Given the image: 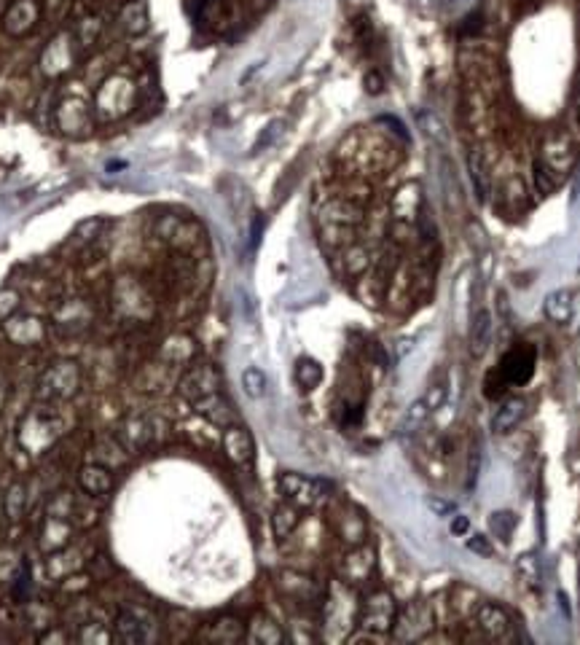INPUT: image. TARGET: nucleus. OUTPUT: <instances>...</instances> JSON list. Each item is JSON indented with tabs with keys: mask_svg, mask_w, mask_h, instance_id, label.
Listing matches in <instances>:
<instances>
[{
	"mask_svg": "<svg viewBox=\"0 0 580 645\" xmlns=\"http://www.w3.org/2000/svg\"><path fill=\"white\" fill-rule=\"evenodd\" d=\"M537 161L559 180L564 183L569 177V172L575 169V161H577V151H575V143L567 132H548L543 138V146H540V156Z\"/></svg>",
	"mask_w": 580,
	"mask_h": 645,
	"instance_id": "obj_1",
	"label": "nucleus"
},
{
	"mask_svg": "<svg viewBox=\"0 0 580 645\" xmlns=\"http://www.w3.org/2000/svg\"><path fill=\"white\" fill-rule=\"evenodd\" d=\"M396 616H398V605L390 592H373L360 605V626L365 632H376V634L390 632L396 626Z\"/></svg>",
	"mask_w": 580,
	"mask_h": 645,
	"instance_id": "obj_2",
	"label": "nucleus"
},
{
	"mask_svg": "<svg viewBox=\"0 0 580 645\" xmlns=\"http://www.w3.org/2000/svg\"><path fill=\"white\" fill-rule=\"evenodd\" d=\"M277 487H279L282 498L294 506H315V503L325 500V492H328L325 482L304 476V474H290V471L279 474Z\"/></svg>",
	"mask_w": 580,
	"mask_h": 645,
	"instance_id": "obj_3",
	"label": "nucleus"
},
{
	"mask_svg": "<svg viewBox=\"0 0 580 645\" xmlns=\"http://www.w3.org/2000/svg\"><path fill=\"white\" fill-rule=\"evenodd\" d=\"M430 629H433V610L417 600V602H409L404 610H398L393 634L398 640H425Z\"/></svg>",
	"mask_w": 580,
	"mask_h": 645,
	"instance_id": "obj_4",
	"label": "nucleus"
},
{
	"mask_svg": "<svg viewBox=\"0 0 580 645\" xmlns=\"http://www.w3.org/2000/svg\"><path fill=\"white\" fill-rule=\"evenodd\" d=\"M475 624L483 640H513V624L508 613L495 602H481L475 608Z\"/></svg>",
	"mask_w": 580,
	"mask_h": 645,
	"instance_id": "obj_5",
	"label": "nucleus"
},
{
	"mask_svg": "<svg viewBox=\"0 0 580 645\" xmlns=\"http://www.w3.org/2000/svg\"><path fill=\"white\" fill-rule=\"evenodd\" d=\"M535 372V350L532 347H516L503 358L500 366V388L506 385H524Z\"/></svg>",
	"mask_w": 580,
	"mask_h": 645,
	"instance_id": "obj_6",
	"label": "nucleus"
},
{
	"mask_svg": "<svg viewBox=\"0 0 580 645\" xmlns=\"http://www.w3.org/2000/svg\"><path fill=\"white\" fill-rule=\"evenodd\" d=\"M180 393L191 404H197V401L218 393V374H216V368L213 366H193L191 372L183 377V382H180Z\"/></svg>",
	"mask_w": 580,
	"mask_h": 645,
	"instance_id": "obj_7",
	"label": "nucleus"
},
{
	"mask_svg": "<svg viewBox=\"0 0 580 645\" xmlns=\"http://www.w3.org/2000/svg\"><path fill=\"white\" fill-rule=\"evenodd\" d=\"M116 637L124 642H148L156 637V624L137 610H124L116 618Z\"/></svg>",
	"mask_w": 580,
	"mask_h": 645,
	"instance_id": "obj_8",
	"label": "nucleus"
},
{
	"mask_svg": "<svg viewBox=\"0 0 580 645\" xmlns=\"http://www.w3.org/2000/svg\"><path fill=\"white\" fill-rule=\"evenodd\" d=\"M373 570H376V555L368 546L349 551L339 568V573L347 584H363V581H368V576H373Z\"/></svg>",
	"mask_w": 580,
	"mask_h": 645,
	"instance_id": "obj_9",
	"label": "nucleus"
},
{
	"mask_svg": "<svg viewBox=\"0 0 580 645\" xmlns=\"http://www.w3.org/2000/svg\"><path fill=\"white\" fill-rule=\"evenodd\" d=\"M223 452L234 466H250L253 457H255V446H253L250 433L239 425H229L223 430Z\"/></svg>",
	"mask_w": 580,
	"mask_h": 645,
	"instance_id": "obj_10",
	"label": "nucleus"
},
{
	"mask_svg": "<svg viewBox=\"0 0 580 645\" xmlns=\"http://www.w3.org/2000/svg\"><path fill=\"white\" fill-rule=\"evenodd\" d=\"M419 210H422V189H419V183H406V186L398 189V194L393 200V218L414 224Z\"/></svg>",
	"mask_w": 580,
	"mask_h": 645,
	"instance_id": "obj_11",
	"label": "nucleus"
},
{
	"mask_svg": "<svg viewBox=\"0 0 580 645\" xmlns=\"http://www.w3.org/2000/svg\"><path fill=\"white\" fill-rule=\"evenodd\" d=\"M524 414H527V401L519 398V396H513V398L503 401L500 409L495 412V417H492V430H495V433H511V430L524 420Z\"/></svg>",
	"mask_w": 580,
	"mask_h": 645,
	"instance_id": "obj_12",
	"label": "nucleus"
},
{
	"mask_svg": "<svg viewBox=\"0 0 580 645\" xmlns=\"http://www.w3.org/2000/svg\"><path fill=\"white\" fill-rule=\"evenodd\" d=\"M193 409H197L202 417H208L213 425H221V428H229L231 420H234V412H231L229 401L221 393H213V396L197 401V404H193Z\"/></svg>",
	"mask_w": 580,
	"mask_h": 645,
	"instance_id": "obj_13",
	"label": "nucleus"
},
{
	"mask_svg": "<svg viewBox=\"0 0 580 645\" xmlns=\"http://www.w3.org/2000/svg\"><path fill=\"white\" fill-rule=\"evenodd\" d=\"M78 482H81V490L91 498H103L114 490V476L103 466H86Z\"/></svg>",
	"mask_w": 580,
	"mask_h": 645,
	"instance_id": "obj_14",
	"label": "nucleus"
},
{
	"mask_svg": "<svg viewBox=\"0 0 580 645\" xmlns=\"http://www.w3.org/2000/svg\"><path fill=\"white\" fill-rule=\"evenodd\" d=\"M341 266L349 278H360L371 266V250L360 242H349L347 248H341Z\"/></svg>",
	"mask_w": 580,
	"mask_h": 645,
	"instance_id": "obj_15",
	"label": "nucleus"
},
{
	"mask_svg": "<svg viewBox=\"0 0 580 645\" xmlns=\"http://www.w3.org/2000/svg\"><path fill=\"white\" fill-rule=\"evenodd\" d=\"M299 527V506L294 503H282L274 508V516H271V530L279 540H285L290 532Z\"/></svg>",
	"mask_w": 580,
	"mask_h": 645,
	"instance_id": "obj_16",
	"label": "nucleus"
},
{
	"mask_svg": "<svg viewBox=\"0 0 580 645\" xmlns=\"http://www.w3.org/2000/svg\"><path fill=\"white\" fill-rule=\"evenodd\" d=\"M543 310H545L548 320H553L559 326L567 323L572 318V294L569 291H553V294H548Z\"/></svg>",
	"mask_w": 580,
	"mask_h": 645,
	"instance_id": "obj_17",
	"label": "nucleus"
},
{
	"mask_svg": "<svg viewBox=\"0 0 580 645\" xmlns=\"http://www.w3.org/2000/svg\"><path fill=\"white\" fill-rule=\"evenodd\" d=\"M294 377L299 382L302 390H315L320 382H323V368L315 358H299L296 360V368H294Z\"/></svg>",
	"mask_w": 580,
	"mask_h": 645,
	"instance_id": "obj_18",
	"label": "nucleus"
},
{
	"mask_svg": "<svg viewBox=\"0 0 580 645\" xmlns=\"http://www.w3.org/2000/svg\"><path fill=\"white\" fill-rule=\"evenodd\" d=\"M490 336H492V315L487 310H481L473 320V334H470V350L473 355H483L490 347Z\"/></svg>",
	"mask_w": 580,
	"mask_h": 645,
	"instance_id": "obj_19",
	"label": "nucleus"
},
{
	"mask_svg": "<svg viewBox=\"0 0 580 645\" xmlns=\"http://www.w3.org/2000/svg\"><path fill=\"white\" fill-rule=\"evenodd\" d=\"M247 640H253V642H263V645H274V642H282L285 634H282V629H279L271 618L258 616V618L250 624Z\"/></svg>",
	"mask_w": 580,
	"mask_h": 645,
	"instance_id": "obj_20",
	"label": "nucleus"
},
{
	"mask_svg": "<svg viewBox=\"0 0 580 645\" xmlns=\"http://www.w3.org/2000/svg\"><path fill=\"white\" fill-rule=\"evenodd\" d=\"M121 28L132 35L143 33L148 28V14H145V6H143V0H132L129 6H124L121 12Z\"/></svg>",
	"mask_w": 580,
	"mask_h": 645,
	"instance_id": "obj_21",
	"label": "nucleus"
},
{
	"mask_svg": "<svg viewBox=\"0 0 580 645\" xmlns=\"http://www.w3.org/2000/svg\"><path fill=\"white\" fill-rule=\"evenodd\" d=\"M427 417H430V406H427V401H425V398L414 401V404L406 409L404 420H401V433H417V430L425 425Z\"/></svg>",
	"mask_w": 580,
	"mask_h": 645,
	"instance_id": "obj_22",
	"label": "nucleus"
},
{
	"mask_svg": "<svg viewBox=\"0 0 580 645\" xmlns=\"http://www.w3.org/2000/svg\"><path fill=\"white\" fill-rule=\"evenodd\" d=\"M210 640H218V642H237L245 637V629L237 618H221L213 624V629L208 632Z\"/></svg>",
	"mask_w": 580,
	"mask_h": 645,
	"instance_id": "obj_23",
	"label": "nucleus"
},
{
	"mask_svg": "<svg viewBox=\"0 0 580 645\" xmlns=\"http://www.w3.org/2000/svg\"><path fill=\"white\" fill-rule=\"evenodd\" d=\"M513 527H516V514H511V511H495V514L490 516V530H492V535L500 538V540H511Z\"/></svg>",
	"mask_w": 580,
	"mask_h": 645,
	"instance_id": "obj_24",
	"label": "nucleus"
},
{
	"mask_svg": "<svg viewBox=\"0 0 580 645\" xmlns=\"http://www.w3.org/2000/svg\"><path fill=\"white\" fill-rule=\"evenodd\" d=\"M516 573H519V578L527 586H537V581H540V565H537V557L532 555V551H527V555H521L516 560Z\"/></svg>",
	"mask_w": 580,
	"mask_h": 645,
	"instance_id": "obj_25",
	"label": "nucleus"
},
{
	"mask_svg": "<svg viewBox=\"0 0 580 645\" xmlns=\"http://www.w3.org/2000/svg\"><path fill=\"white\" fill-rule=\"evenodd\" d=\"M242 388L250 398H261L266 396V374L261 372V368L250 366L245 368V374H242Z\"/></svg>",
	"mask_w": 580,
	"mask_h": 645,
	"instance_id": "obj_26",
	"label": "nucleus"
},
{
	"mask_svg": "<svg viewBox=\"0 0 580 645\" xmlns=\"http://www.w3.org/2000/svg\"><path fill=\"white\" fill-rule=\"evenodd\" d=\"M532 177H535V189H537V194H543V197H548V194H553L561 183L535 159V164H532Z\"/></svg>",
	"mask_w": 580,
	"mask_h": 645,
	"instance_id": "obj_27",
	"label": "nucleus"
},
{
	"mask_svg": "<svg viewBox=\"0 0 580 645\" xmlns=\"http://www.w3.org/2000/svg\"><path fill=\"white\" fill-rule=\"evenodd\" d=\"M487 161H483V156H481V151H473L470 153V177H473V183H475V189H478V194L483 197L487 194Z\"/></svg>",
	"mask_w": 580,
	"mask_h": 645,
	"instance_id": "obj_28",
	"label": "nucleus"
},
{
	"mask_svg": "<svg viewBox=\"0 0 580 645\" xmlns=\"http://www.w3.org/2000/svg\"><path fill=\"white\" fill-rule=\"evenodd\" d=\"M339 532H341L344 540L360 543L363 535H365V524H363L360 516H347V514H344V516H341V524H339Z\"/></svg>",
	"mask_w": 580,
	"mask_h": 645,
	"instance_id": "obj_29",
	"label": "nucleus"
},
{
	"mask_svg": "<svg viewBox=\"0 0 580 645\" xmlns=\"http://www.w3.org/2000/svg\"><path fill=\"white\" fill-rule=\"evenodd\" d=\"M500 194L506 202H516V200H524V183L519 175H511L503 180V186H500Z\"/></svg>",
	"mask_w": 580,
	"mask_h": 645,
	"instance_id": "obj_30",
	"label": "nucleus"
},
{
	"mask_svg": "<svg viewBox=\"0 0 580 645\" xmlns=\"http://www.w3.org/2000/svg\"><path fill=\"white\" fill-rule=\"evenodd\" d=\"M467 548L473 551V555H478V557H492L495 555V548H492V543H490V538L487 535H467Z\"/></svg>",
	"mask_w": 580,
	"mask_h": 645,
	"instance_id": "obj_31",
	"label": "nucleus"
},
{
	"mask_svg": "<svg viewBox=\"0 0 580 645\" xmlns=\"http://www.w3.org/2000/svg\"><path fill=\"white\" fill-rule=\"evenodd\" d=\"M425 401H427V406H430V412H435V409H441V404L446 401V385H443V382H438V385H433V388L427 390V396H425Z\"/></svg>",
	"mask_w": 580,
	"mask_h": 645,
	"instance_id": "obj_32",
	"label": "nucleus"
},
{
	"mask_svg": "<svg viewBox=\"0 0 580 645\" xmlns=\"http://www.w3.org/2000/svg\"><path fill=\"white\" fill-rule=\"evenodd\" d=\"M427 508L435 514V516H451V511H454V506L451 503H446V500H441V498H427Z\"/></svg>",
	"mask_w": 580,
	"mask_h": 645,
	"instance_id": "obj_33",
	"label": "nucleus"
},
{
	"mask_svg": "<svg viewBox=\"0 0 580 645\" xmlns=\"http://www.w3.org/2000/svg\"><path fill=\"white\" fill-rule=\"evenodd\" d=\"M467 527H470V522H467V516H462V514H457V516L451 519V524H449L451 535H467Z\"/></svg>",
	"mask_w": 580,
	"mask_h": 645,
	"instance_id": "obj_34",
	"label": "nucleus"
},
{
	"mask_svg": "<svg viewBox=\"0 0 580 645\" xmlns=\"http://www.w3.org/2000/svg\"><path fill=\"white\" fill-rule=\"evenodd\" d=\"M575 130L580 132V83H577V95H575Z\"/></svg>",
	"mask_w": 580,
	"mask_h": 645,
	"instance_id": "obj_35",
	"label": "nucleus"
}]
</instances>
